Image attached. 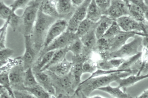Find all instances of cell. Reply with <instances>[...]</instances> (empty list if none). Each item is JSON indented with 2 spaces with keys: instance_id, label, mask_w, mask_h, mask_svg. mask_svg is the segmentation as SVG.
<instances>
[{
  "instance_id": "6da1fadb",
  "label": "cell",
  "mask_w": 148,
  "mask_h": 98,
  "mask_svg": "<svg viewBox=\"0 0 148 98\" xmlns=\"http://www.w3.org/2000/svg\"><path fill=\"white\" fill-rule=\"evenodd\" d=\"M136 74L134 71L131 70L130 71H118L106 75L96 76L87 79L80 83L79 88L85 95L88 96L95 89L110 85L112 82L120 79Z\"/></svg>"
},
{
  "instance_id": "7a4b0ae2",
  "label": "cell",
  "mask_w": 148,
  "mask_h": 98,
  "mask_svg": "<svg viewBox=\"0 0 148 98\" xmlns=\"http://www.w3.org/2000/svg\"><path fill=\"white\" fill-rule=\"evenodd\" d=\"M57 19L44 14L40 8L31 35L33 44L39 53L41 48L43 47L49 27Z\"/></svg>"
},
{
  "instance_id": "3957f363",
  "label": "cell",
  "mask_w": 148,
  "mask_h": 98,
  "mask_svg": "<svg viewBox=\"0 0 148 98\" xmlns=\"http://www.w3.org/2000/svg\"><path fill=\"white\" fill-rule=\"evenodd\" d=\"M43 0H31L24 9L18 30L23 36L31 35L38 11Z\"/></svg>"
},
{
  "instance_id": "277c9868",
  "label": "cell",
  "mask_w": 148,
  "mask_h": 98,
  "mask_svg": "<svg viewBox=\"0 0 148 98\" xmlns=\"http://www.w3.org/2000/svg\"><path fill=\"white\" fill-rule=\"evenodd\" d=\"M134 39L125 43L118 49L109 53L110 59L128 57L138 53V49L143 45V37L136 34Z\"/></svg>"
},
{
  "instance_id": "5b68a950",
  "label": "cell",
  "mask_w": 148,
  "mask_h": 98,
  "mask_svg": "<svg viewBox=\"0 0 148 98\" xmlns=\"http://www.w3.org/2000/svg\"><path fill=\"white\" fill-rule=\"evenodd\" d=\"M51 77L56 91L58 90L69 95L75 90L74 80L70 72L62 76H58L51 72L47 70Z\"/></svg>"
},
{
  "instance_id": "8992f818",
  "label": "cell",
  "mask_w": 148,
  "mask_h": 98,
  "mask_svg": "<svg viewBox=\"0 0 148 98\" xmlns=\"http://www.w3.org/2000/svg\"><path fill=\"white\" fill-rule=\"evenodd\" d=\"M76 37L75 33L66 30L53 40L48 46L43 48L40 52L38 59L48 51L68 47Z\"/></svg>"
},
{
  "instance_id": "52a82bcc",
  "label": "cell",
  "mask_w": 148,
  "mask_h": 98,
  "mask_svg": "<svg viewBox=\"0 0 148 98\" xmlns=\"http://www.w3.org/2000/svg\"><path fill=\"white\" fill-rule=\"evenodd\" d=\"M25 50L21 56L16 59L21 60L23 63L25 70L32 67L37 54L39 52L36 50L32 43L31 35L24 36Z\"/></svg>"
},
{
  "instance_id": "ba28073f",
  "label": "cell",
  "mask_w": 148,
  "mask_h": 98,
  "mask_svg": "<svg viewBox=\"0 0 148 98\" xmlns=\"http://www.w3.org/2000/svg\"><path fill=\"white\" fill-rule=\"evenodd\" d=\"M121 29L124 31H136L146 33L144 22H140L129 15L121 17L115 20Z\"/></svg>"
},
{
  "instance_id": "9c48e42d",
  "label": "cell",
  "mask_w": 148,
  "mask_h": 98,
  "mask_svg": "<svg viewBox=\"0 0 148 98\" xmlns=\"http://www.w3.org/2000/svg\"><path fill=\"white\" fill-rule=\"evenodd\" d=\"M68 20L62 18L57 19L50 26L45 39L43 48L48 46L53 40L67 29Z\"/></svg>"
},
{
  "instance_id": "30bf717a",
  "label": "cell",
  "mask_w": 148,
  "mask_h": 98,
  "mask_svg": "<svg viewBox=\"0 0 148 98\" xmlns=\"http://www.w3.org/2000/svg\"><path fill=\"white\" fill-rule=\"evenodd\" d=\"M104 15L114 20L122 16L129 15L128 4L123 0H111L110 5Z\"/></svg>"
},
{
  "instance_id": "8fae6325",
  "label": "cell",
  "mask_w": 148,
  "mask_h": 98,
  "mask_svg": "<svg viewBox=\"0 0 148 98\" xmlns=\"http://www.w3.org/2000/svg\"><path fill=\"white\" fill-rule=\"evenodd\" d=\"M25 71L23 64L14 65L10 69L9 76L12 89H22L24 86L23 81Z\"/></svg>"
},
{
  "instance_id": "7c38bea8",
  "label": "cell",
  "mask_w": 148,
  "mask_h": 98,
  "mask_svg": "<svg viewBox=\"0 0 148 98\" xmlns=\"http://www.w3.org/2000/svg\"><path fill=\"white\" fill-rule=\"evenodd\" d=\"M135 32H126L121 30L108 41V52L109 53L118 49L126 43L129 38L134 37L136 35Z\"/></svg>"
},
{
  "instance_id": "4fadbf2b",
  "label": "cell",
  "mask_w": 148,
  "mask_h": 98,
  "mask_svg": "<svg viewBox=\"0 0 148 98\" xmlns=\"http://www.w3.org/2000/svg\"><path fill=\"white\" fill-rule=\"evenodd\" d=\"M34 69L35 72H33L38 84L51 96L56 97V89L49 75L45 71H41L36 68Z\"/></svg>"
},
{
  "instance_id": "5bb4252c",
  "label": "cell",
  "mask_w": 148,
  "mask_h": 98,
  "mask_svg": "<svg viewBox=\"0 0 148 98\" xmlns=\"http://www.w3.org/2000/svg\"><path fill=\"white\" fill-rule=\"evenodd\" d=\"M56 7L60 18L68 21L76 9L73 6L71 0H56Z\"/></svg>"
},
{
  "instance_id": "9a60e30c",
  "label": "cell",
  "mask_w": 148,
  "mask_h": 98,
  "mask_svg": "<svg viewBox=\"0 0 148 98\" xmlns=\"http://www.w3.org/2000/svg\"><path fill=\"white\" fill-rule=\"evenodd\" d=\"M96 27L80 38L84 46L82 55L89 53L97 45L98 40L95 33Z\"/></svg>"
},
{
  "instance_id": "2e32d148",
  "label": "cell",
  "mask_w": 148,
  "mask_h": 98,
  "mask_svg": "<svg viewBox=\"0 0 148 98\" xmlns=\"http://www.w3.org/2000/svg\"><path fill=\"white\" fill-rule=\"evenodd\" d=\"M130 69L137 72V75L148 74V51L143 47L141 57L131 67Z\"/></svg>"
},
{
  "instance_id": "e0dca14e",
  "label": "cell",
  "mask_w": 148,
  "mask_h": 98,
  "mask_svg": "<svg viewBox=\"0 0 148 98\" xmlns=\"http://www.w3.org/2000/svg\"><path fill=\"white\" fill-rule=\"evenodd\" d=\"M73 64V62H69L65 58L61 62L50 67L46 70H48L58 76H62L70 72Z\"/></svg>"
},
{
  "instance_id": "ac0fdd59",
  "label": "cell",
  "mask_w": 148,
  "mask_h": 98,
  "mask_svg": "<svg viewBox=\"0 0 148 98\" xmlns=\"http://www.w3.org/2000/svg\"><path fill=\"white\" fill-rule=\"evenodd\" d=\"M114 21L108 16L103 15L97 22L95 33L97 40L101 38Z\"/></svg>"
},
{
  "instance_id": "d6986e66",
  "label": "cell",
  "mask_w": 148,
  "mask_h": 98,
  "mask_svg": "<svg viewBox=\"0 0 148 98\" xmlns=\"http://www.w3.org/2000/svg\"><path fill=\"white\" fill-rule=\"evenodd\" d=\"M147 78H148V74L138 75L132 74L126 78L120 79L116 82L118 84V86L121 88H123L125 91L127 87Z\"/></svg>"
},
{
  "instance_id": "ffe728a7",
  "label": "cell",
  "mask_w": 148,
  "mask_h": 98,
  "mask_svg": "<svg viewBox=\"0 0 148 98\" xmlns=\"http://www.w3.org/2000/svg\"><path fill=\"white\" fill-rule=\"evenodd\" d=\"M40 9L44 14L56 18H60L56 7V0H43Z\"/></svg>"
},
{
  "instance_id": "44dd1931",
  "label": "cell",
  "mask_w": 148,
  "mask_h": 98,
  "mask_svg": "<svg viewBox=\"0 0 148 98\" xmlns=\"http://www.w3.org/2000/svg\"><path fill=\"white\" fill-rule=\"evenodd\" d=\"M95 0H91L88 8L86 18L95 22H97L103 15Z\"/></svg>"
},
{
  "instance_id": "7402d4cb",
  "label": "cell",
  "mask_w": 148,
  "mask_h": 98,
  "mask_svg": "<svg viewBox=\"0 0 148 98\" xmlns=\"http://www.w3.org/2000/svg\"><path fill=\"white\" fill-rule=\"evenodd\" d=\"M127 4L129 16L137 21L144 22L145 20L144 9L139 5L130 1H128Z\"/></svg>"
},
{
  "instance_id": "603a6c76",
  "label": "cell",
  "mask_w": 148,
  "mask_h": 98,
  "mask_svg": "<svg viewBox=\"0 0 148 98\" xmlns=\"http://www.w3.org/2000/svg\"><path fill=\"white\" fill-rule=\"evenodd\" d=\"M91 0H85L83 3L76 8L69 19L79 24L86 18L88 5Z\"/></svg>"
},
{
  "instance_id": "cb8c5ba5",
  "label": "cell",
  "mask_w": 148,
  "mask_h": 98,
  "mask_svg": "<svg viewBox=\"0 0 148 98\" xmlns=\"http://www.w3.org/2000/svg\"><path fill=\"white\" fill-rule=\"evenodd\" d=\"M123 58H112L107 61H101L97 64V68L104 70H109L118 68L123 62Z\"/></svg>"
},
{
  "instance_id": "d4e9b609",
  "label": "cell",
  "mask_w": 148,
  "mask_h": 98,
  "mask_svg": "<svg viewBox=\"0 0 148 98\" xmlns=\"http://www.w3.org/2000/svg\"><path fill=\"white\" fill-rule=\"evenodd\" d=\"M68 51V47L56 50L50 62L40 71H44L50 67L62 61L65 58Z\"/></svg>"
},
{
  "instance_id": "484cf974",
  "label": "cell",
  "mask_w": 148,
  "mask_h": 98,
  "mask_svg": "<svg viewBox=\"0 0 148 98\" xmlns=\"http://www.w3.org/2000/svg\"><path fill=\"white\" fill-rule=\"evenodd\" d=\"M86 18L79 23L75 32L76 36L80 38L91 29L95 27L97 24Z\"/></svg>"
},
{
  "instance_id": "4316f807",
  "label": "cell",
  "mask_w": 148,
  "mask_h": 98,
  "mask_svg": "<svg viewBox=\"0 0 148 98\" xmlns=\"http://www.w3.org/2000/svg\"><path fill=\"white\" fill-rule=\"evenodd\" d=\"M98 90L107 93L112 96L117 98H130L132 97L117 86L114 87L110 85L98 88Z\"/></svg>"
},
{
  "instance_id": "83f0119b",
  "label": "cell",
  "mask_w": 148,
  "mask_h": 98,
  "mask_svg": "<svg viewBox=\"0 0 148 98\" xmlns=\"http://www.w3.org/2000/svg\"><path fill=\"white\" fill-rule=\"evenodd\" d=\"M84 62L73 63L70 72L74 80L76 88L79 86L81 83V78L83 74L82 65Z\"/></svg>"
},
{
  "instance_id": "f1b7e54d",
  "label": "cell",
  "mask_w": 148,
  "mask_h": 98,
  "mask_svg": "<svg viewBox=\"0 0 148 98\" xmlns=\"http://www.w3.org/2000/svg\"><path fill=\"white\" fill-rule=\"evenodd\" d=\"M23 84L24 87L27 88L32 87L38 84L32 67L29 68L25 70Z\"/></svg>"
},
{
  "instance_id": "f546056e",
  "label": "cell",
  "mask_w": 148,
  "mask_h": 98,
  "mask_svg": "<svg viewBox=\"0 0 148 98\" xmlns=\"http://www.w3.org/2000/svg\"><path fill=\"white\" fill-rule=\"evenodd\" d=\"M23 90H26L33 95L35 98H49L51 95L39 84L36 86L31 88L23 87Z\"/></svg>"
},
{
  "instance_id": "4dcf8cb0",
  "label": "cell",
  "mask_w": 148,
  "mask_h": 98,
  "mask_svg": "<svg viewBox=\"0 0 148 98\" xmlns=\"http://www.w3.org/2000/svg\"><path fill=\"white\" fill-rule=\"evenodd\" d=\"M9 71H4L0 72V86L5 88L7 90L11 98H15L13 93V90L11 87L9 77Z\"/></svg>"
},
{
  "instance_id": "1f68e13d",
  "label": "cell",
  "mask_w": 148,
  "mask_h": 98,
  "mask_svg": "<svg viewBox=\"0 0 148 98\" xmlns=\"http://www.w3.org/2000/svg\"><path fill=\"white\" fill-rule=\"evenodd\" d=\"M142 55V52H139L136 54L127 57L117 69L125 71L130 70L131 67L141 57Z\"/></svg>"
},
{
  "instance_id": "d6a6232c",
  "label": "cell",
  "mask_w": 148,
  "mask_h": 98,
  "mask_svg": "<svg viewBox=\"0 0 148 98\" xmlns=\"http://www.w3.org/2000/svg\"><path fill=\"white\" fill-rule=\"evenodd\" d=\"M84 46L80 38L76 37L68 47L69 51L71 52L75 56L82 55Z\"/></svg>"
},
{
  "instance_id": "836d02e7",
  "label": "cell",
  "mask_w": 148,
  "mask_h": 98,
  "mask_svg": "<svg viewBox=\"0 0 148 98\" xmlns=\"http://www.w3.org/2000/svg\"><path fill=\"white\" fill-rule=\"evenodd\" d=\"M121 30V29L116 21L114 20L101 38L108 41L120 32Z\"/></svg>"
},
{
  "instance_id": "e575fe53",
  "label": "cell",
  "mask_w": 148,
  "mask_h": 98,
  "mask_svg": "<svg viewBox=\"0 0 148 98\" xmlns=\"http://www.w3.org/2000/svg\"><path fill=\"white\" fill-rule=\"evenodd\" d=\"M55 50L48 51L38 59V62L36 68L40 70L50 61Z\"/></svg>"
},
{
  "instance_id": "d590c367",
  "label": "cell",
  "mask_w": 148,
  "mask_h": 98,
  "mask_svg": "<svg viewBox=\"0 0 148 98\" xmlns=\"http://www.w3.org/2000/svg\"><path fill=\"white\" fill-rule=\"evenodd\" d=\"M14 12L10 6L6 5L3 0H0V18L1 19L5 21L7 20Z\"/></svg>"
},
{
  "instance_id": "8d00e7d4",
  "label": "cell",
  "mask_w": 148,
  "mask_h": 98,
  "mask_svg": "<svg viewBox=\"0 0 148 98\" xmlns=\"http://www.w3.org/2000/svg\"><path fill=\"white\" fill-rule=\"evenodd\" d=\"M14 51L12 49L5 48L0 49V67L7 63L10 57L14 54Z\"/></svg>"
},
{
  "instance_id": "74e56055",
  "label": "cell",
  "mask_w": 148,
  "mask_h": 98,
  "mask_svg": "<svg viewBox=\"0 0 148 98\" xmlns=\"http://www.w3.org/2000/svg\"><path fill=\"white\" fill-rule=\"evenodd\" d=\"M7 20L8 21L9 25L11 27L13 31L15 32L18 30L19 26L21 20V16L17 14L15 12Z\"/></svg>"
},
{
  "instance_id": "f35d334b",
  "label": "cell",
  "mask_w": 148,
  "mask_h": 98,
  "mask_svg": "<svg viewBox=\"0 0 148 98\" xmlns=\"http://www.w3.org/2000/svg\"><path fill=\"white\" fill-rule=\"evenodd\" d=\"M9 24L8 20L5 22L1 27L0 30V49L5 47V43L7 35V29Z\"/></svg>"
},
{
  "instance_id": "ab89813d",
  "label": "cell",
  "mask_w": 148,
  "mask_h": 98,
  "mask_svg": "<svg viewBox=\"0 0 148 98\" xmlns=\"http://www.w3.org/2000/svg\"><path fill=\"white\" fill-rule=\"evenodd\" d=\"M31 0H15L10 6L14 11L19 9H24Z\"/></svg>"
},
{
  "instance_id": "60d3db41",
  "label": "cell",
  "mask_w": 148,
  "mask_h": 98,
  "mask_svg": "<svg viewBox=\"0 0 148 98\" xmlns=\"http://www.w3.org/2000/svg\"><path fill=\"white\" fill-rule=\"evenodd\" d=\"M13 90L15 98H35L30 93L26 90L18 89H13Z\"/></svg>"
},
{
  "instance_id": "b9f144b4",
  "label": "cell",
  "mask_w": 148,
  "mask_h": 98,
  "mask_svg": "<svg viewBox=\"0 0 148 98\" xmlns=\"http://www.w3.org/2000/svg\"><path fill=\"white\" fill-rule=\"evenodd\" d=\"M97 69L96 66L88 61H85L83 64V73H90L92 74Z\"/></svg>"
},
{
  "instance_id": "7bdbcfd3",
  "label": "cell",
  "mask_w": 148,
  "mask_h": 98,
  "mask_svg": "<svg viewBox=\"0 0 148 98\" xmlns=\"http://www.w3.org/2000/svg\"><path fill=\"white\" fill-rule=\"evenodd\" d=\"M98 7L101 10L104 15L108 8L110 3L111 0H95Z\"/></svg>"
},
{
  "instance_id": "ee69618b",
  "label": "cell",
  "mask_w": 148,
  "mask_h": 98,
  "mask_svg": "<svg viewBox=\"0 0 148 98\" xmlns=\"http://www.w3.org/2000/svg\"><path fill=\"white\" fill-rule=\"evenodd\" d=\"M0 98H11L7 90L1 86H0Z\"/></svg>"
},
{
  "instance_id": "f6af8a7d",
  "label": "cell",
  "mask_w": 148,
  "mask_h": 98,
  "mask_svg": "<svg viewBox=\"0 0 148 98\" xmlns=\"http://www.w3.org/2000/svg\"><path fill=\"white\" fill-rule=\"evenodd\" d=\"M71 1L73 6L76 8L82 4L85 0H71Z\"/></svg>"
},
{
  "instance_id": "bcb514c9",
  "label": "cell",
  "mask_w": 148,
  "mask_h": 98,
  "mask_svg": "<svg viewBox=\"0 0 148 98\" xmlns=\"http://www.w3.org/2000/svg\"><path fill=\"white\" fill-rule=\"evenodd\" d=\"M147 5V7L145 12V18L146 21L148 22V0H144Z\"/></svg>"
},
{
  "instance_id": "7dc6e473",
  "label": "cell",
  "mask_w": 148,
  "mask_h": 98,
  "mask_svg": "<svg viewBox=\"0 0 148 98\" xmlns=\"http://www.w3.org/2000/svg\"><path fill=\"white\" fill-rule=\"evenodd\" d=\"M136 97L138 98H148V89L144 91L140 95Z\"/></svg>"
},
{
  "instance_id": "c3c4849f",
  "label": "cell",
  "mask_w": 148,
  "mask_h": 98,
  "mask_svg": "<svg viewBox=\"0 0 148 98\" xmlns=\"http://www.w3.org/2000/svg\"><path fill=\"white\" fill-rule=\"evenodd\" d=\"M143 45L146 48L148 51V37H143Z\"/></svg>"
},
{
  "instance_id": "681fc988",
  "label": "cell",
  "mask_w": 148,
  "mask_h": 98,
  "mask_svg": "<svg viewBox=\"0 0 148 98\" xmlns=\"http://www.w3.org/2000/svg\"><path fill=\"white\" fill-rule=\"evenodd\" d=\"M136 34H137L143 37H148V32L146 33H143L142 32H135Z\"/></svg>"
},
{
  "instance_id": "f907efd6",
  "label": "cell",
  "mask_w": 148,
  "mask_h": 98,
  "mask_svg": "<svg viewBox=\"0 0 148 98\" xmlns=\"http://www.w3.org/2000/svg\"><path fill=\"white\" fill-rule=\"evenodd\" d=\"M124 1H125V2H126L127 4H128V0H123Z\"/></svg>"
}]
</instances>
